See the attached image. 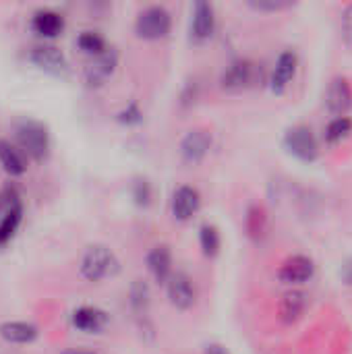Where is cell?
Segmentation results:
<instances>
[{
    "instance_id": "1",
    "label": "cell",
    "mask_w": 352,
    "mask_h": 354,
    "mask_svg": "<svg viewBox=\"0 0 352 354\" xmlns=\"http://www.w3.org/2000/svg\"><path fill=\"white\" fill-rule=\"evenodd\" d=\"M79 272L87 282H102L120 272V259L108 245L95 243L85 249Z\"/></svg>"
},
{
    "instance_id": "2",
    "label": "cell",
    "mask_w": 352,
    "mask_h": 354,
    "mask_svg": "<svg viewBox=\"0 0 352 354\" xmlns=\"http://www.w3.org/2000/svg\"><path fill=\"white\" fill-rule=\"evenodd\" d=\"M15 139L19 143V149L33 158L44 160L50 151V133L48 127L35 118H23L15 124Z\"/></svg>"
},
{
    "instance_id": "3",
    "label": "cell",
    "mask_w": 352,
    "mask_h": 354,
    "mask_svg": "<svg viewBox=\"0 0 352 354\" xmlns=\"http://www.w3.org/2000/svg\"><path fill=\"white\" fill-rule=\"evenodd\" d=\"M170 31H172V15L168 8L160 4L143 8L135 19V33L141 39L158 41V39L168 37Z\"/></svg>"
},
{
    "instance_id": "4",
    "label": "cell",
    "mask_w": 352,
    "mask_h": 354,
    "mask_svg": "<svg viewBox=\"0 0 352 354\" xmlns=\"http://www.w3.org/2000/svg\"><path fill=\"white\" fill-rule=\"evenodd\" d=\"M261 81V66L249 58L232 60L220 75V87L224 91H243Z\"/></svg>"
},
{
    "instance_id": "5",
    "label": "cell",
    "mask_w": 352,
    "mask_h": 354,
    "mask_svg": "<svg viewBox=\"0 0 352 354\" xmlns=\"http://www.w3.org/2000/svg\"><path fill=\"white\" fill-rule=\"evenodd\" d=\"M284 147L301 162H315L319 156V143L313 131L305 124H295L284 133Z\"/></svg>"
},
{
    "instance_id": "6",
    "label": "cell",
    "mask_w": 352,
    "mask_h": 354,
    "mask_svg": "<svg viewBox=\"0 0 352 354\" xmlns=\"http://www.w3.org/2000/svg\"><path fill=\"white\" fill-rule=\"evenodd\" d=\"M166 286V297L168 303L176 309V311H191L197 303V288L191 280L189 274L185 272H174Z\"/></svg>"
},
{
    "instance_id": "7",
    "label": "cell",
    "mask_w": 352,
    "mask_h": 354,
    "mask_svg": "<svg viewBox=\"0 0 352 354\" xmlns=\"http://www.w3.org/2000/svg\"><path fill=\"white\" fill-rule=\"evenodd\" d=\"M116 68H118V52L114 48H106L102 54L93 56L87 62L83 71V81L87 87H102L112 79Z\"/></svg>"
},
{
    "instance_id": "8",
    "label": "cell",
    "mask_w": 352,
    "mask_h": 354,
    "mask_svg": "<svg viewBox=\"0 0 352 354\" xmlns=\"http://www.w3.org/2000/svg\"><path fill=\"white\" fill-rule=\"evenodd\" d=\"M27 58L39 71L50 73V75H62L68 68V60H66L64 52L50 41H39V44L31 46Z\"/></svg>"
},
{
    "instance_id": "9",
    "label": "cell",
    "mask_w": 352,
    "mask_h": 354,
    "mask_svg": "<svg viewBox=\"0 0 352 354\" xmlns=\"http://www.w3.org/2000/svg\"><path fill=\"white\" fill-rule=\"evenodd\" d=\"M212 143H214L212 133L203 127H197V129L187 131V135L180 139L178 153H180L185 164L195 166V164H201L205 160V156L212 149Z\"/></svg>"
},
{
    "instance_id": "10",
    "label": "cell",
    "mask_w": 352,
    "mask_h": 354,
    "mask_svg": "<svg viewBox=\"0 0 352 354\" xmlns=\"http://www.w3.org/2000/svg\"><path fill=\"white\" fill-rule=\"evenodd\" d=\"M6 193H8L6 205H4V209L0 214V249L6 247L15 239V234H17L21 222H23V203H21V197H19L17 189L6 187Z\"/></svg>"
},
{
    "instance_id": "11",
    "label": "cell",
    "mask_w": 352,
    "mask_h": 354,
    "mask_svg": "<svg viewBox=\"0 0 352 354\" xmlns=\"http://www.w3.org/2000/svg\"><path fill=\"white\" fill-rule=\"evenodd\" d=\"M315 276V263L307 255H290L278 268V280L286 286H301Z\"/></svg>"
},
{
    "instance_id": "12",
    "label": "cell",
    "mask_w": 352,
    "mask_h": 354,
    "mask_svg": "<svg viewBox=\"0 0 352 354\" xmlns=\"http://www.w3.org/2000/svg\"><path fill=\"white\" fill-rule=\"evenodd\" d=\"M170 209H172L174 220H178V222L193 220L199 214V209H201V195H199V191L195 187H191V185H180L172 193Z\"/></svg>"
},
{
    "instance_id": "13",
    "label": "cell",
    "mask_w": 352,
    "mask_h": 354,
    "mask_svg": "<svg viewBox=\"0 0 352 354\" xmlns=\"http://www.w3.org/2000/svg\"><path fill=\"white\" fill-rule=\"evenodd\" d=\"M71 324L77 332H83V334H102L108 324H110V315L100 309V307H89V305H83V307H77L73 313H71Z\"/></svg>"
},
{
    "instance_id": "14",
    "label": "cell",
    "mask_w": 352,
    "mask_h": 354,
    "mask_svg": "<svg viewBox=\"0 0 352 354\" xmlns=\"http://www.w3.org/2000/svg\"><path fill=\"white\" fill-rule=\"evenodd\" d=\"M297 66H299V56H297L295 50H284L278 56V60L274 64V71L270 75V89L276 95L286 91V87L290 85V81L297 75Z\"/></svg>"
},
{
    "instance_id": "15",
    "label": "cell",
    "mask_w": 352,
    "mask_h": 354,
    "mask_svg": "<svg viewBox=\"0 0 352 354\" xmlns=\"http://www.w3.org/2000/svg\"><path fill=\"white\" fill-rule=\"evenodd\" d=\"M216 31V8L210 2H195L191 12V37L199 44L207 41Z\"/></svg>"
},
{
    "instance_id": "16",
    "label": "cell",
    "mask_w": 352,
    "mask_h": 354,
    "mask_svg": "<svg viewBox=\"0 0 352 354\" xmlns=\"http://www.w3.org/2000/svg\"><path fill=\"white\" fill-rule=\"evenodd\" d=\"M326 106L332 116H346L352 108V87L346 77H334L328 85Z\"/></svg>"
},
{
    "instance_id": "17",
    "label": "cell",
    "mask_w": 352,
    "mask_h": 354,
    "mask_svg": "<svg viewBox=\"0 0 352 354\" xmlns=\"http://www.w3.org/2000/svg\"><path fill=\"white\" fill-rule=\"evenodd\" d=\"M307 305H309V297L303 290L293 288V290L284 292L280 303H278V317H280V322L286 324V326L297 324L305 315Z\"/></svg>"
},
{
    "instance_id": "18",
    "label": "cell",
    "mask_w": 352,
    "mask_h": 354,
    "mask_svg": "<svg viewBox=\"0 0 352 354\" xmlns=\"http://www.w3.org/2000/svg\"><path fill=\"white\" fill-rule=\"evenodd\" d=\"M31 29L44 39H54L64 31V17L52 8H37L31 17Z\"/></svg>"
},
{
    "instance_id": "19",
    "label": "cell",
    "mask_w": 352,
    "mask_h": 354,
    "mask_svg": "<svg viewBox=\"0 0 352 354\" xmlns=\"http://www.w3.org/2000/svg\"><path fill=\"white\" fill-rule=\"evenodd\" d=\"M147 270L151 274V278L158 282V284H166L168 278L174 274L172 270V253L166 245H158L154 247L149 253H147Z\"/></svg>"
},
{
    "instance_id": "20",
    "label": "cell",
    "mask_w": 352,
    "mask_h": 354,
    "mask_svg": "<svg viewBox=\"0 0 352 354\" xmlns=\"http://www.w3.org/2000/svg\"><path fill=\"white\" fill-rule=\"evenodd\" d=\"M39 336L37 326L29 322H4L0 324V338L8 344H31Z\"/></svg>"
},
{
    "instance_id": "21",
    "label": "cell",
    "mask_w": 352,
    "mask_h": 354,
    "mask_svg": "<svg viewBox=\"0 0 352 354\" xmlns=\"http://www.w3.org/2000/svg\"><path fill=\"white\" fill-rule=\"evenodd\" d=\"M129 307L139 322H147L151 307V290L145 280H133L129 286Z\"/></svg>"
},
{
    "instance_id": "22",
    "label": "cell",
    "mask_w": 352,
    "mask_h": 354,
    "mask_svg": "<svg viewBox=\"0 0 352 354\" xmlns=\"http://www.w3.org/2000/svg\"><path fill=\"white\" fill-rule=\"evenodd\" d=\"M0 166L10 176H21L27 170L25 153L6 139H0Z\"/></svg>"
},
{
    "instance_id": "23",
    "label": "cell",
    "mask_w": 352,
    "mask_h": 354,
    "mask_svg": "<svg viewBox=\"0 0 352 354\" xmlns=\"http://www.w3.org/2000/svg\"><path fill=\"white\" fill-rule=\"evenodd\" d=\"M245 230L249 234V239H253L255 243L263 241V236L268 234V214L261 205H249L247 214H245Z\"/></svg>"
},
{
    "instance_id": "24",
    "label": "cell",
    "mask_w": 352,
    "mask_h": 354,
    "mask_svg": "<svg viewBox=\"0 0 352 354\" xmlns=\"http://www.w3.org/2000/svg\"><path fill=\"white\" fill-rule=\"evenodd\" d=\"M199 247L205 257H216L220 253L222 239H220V230L214 224H203L199 228Z\"/></svg>"
},
{
    "instance_id": "25",
    "label": "cell",
    "mask_w": 352,
    "mask_h": 354,
    "mask_svg": "<svg viewBox=\"0 0 352 354\" xmlns=\"http://www.w3.org/2000/svg\"><path fill=\"white\" fill-rule=\"evenodd\" d=\"M77 46L81 52L89 54L91 58L102 54L108 46H106V39L100 31H93V29H85L77 35Z\"/></svg>"
},
{
    "instance_id": "26",
    "label": "cell",
    "mask_w": 352,
    "mask_h": 354,
    "mask_svg": "<svg viewBox=\"0 0 352 354\" xmlns=\"http://www.w3.org/2000/svg\"><path fill=\"white\" fill-rule=\"evenodd\" d=\"M352 133V118L351 116H334L326 129H324V137L328 143H340L342 139H346Z\"/></svg>"
},
{
    "instance_id": "27",
    "label": "cell",
    "mask_w": 352,
    "mask_h": 354,
    "mask_svg": "<svg viewBox=\"0 0 352 354\" xmlns=\"http://www.w3.org/2000/svg\"><path fill=\"white\" fill-rule=\"evenodd\" d=\"M116 120H118L120 124L135 127V124H139V122L143 120V110L139 108L137 102H131V104H127V106L116 114Z\"/></svg>"
},
{
    "instance_id": "28",
    "label": "cell",
    "mask_w": 352,
    "mask_h": 354,
    "mask_svg": "<svg viewBox=\"0 0 352 354\" xmlns=\"http://www.w3.org/2000/svg\"><path fill=\"white\" fill-rule=\"evenodd\" d=\"M340 29H342V37H344V44L352 50V2L344 6L342 10V17H340Z\"/></svg>"
},
{
    "instance_id": "29",
    "label": "cell",
    "mask_w": 352,
    "mask_h": 354,
    "mask_svg": "<svg viewBox=\"0 0 352 354\" xmlns=\"http://www.w3.org/2000/svg\"><path fill=\"white\" fill-rule=\"evenodd\" d=\"M251 8L255 10H263V12H278V10H286L293 6V2H278V0H259V2H249Z\"/></svg>"
},
{
    "instance_id": "30",
    "label": "cell",
    "mask_w": 352,
    "mask_h": 354,
    "mask_svg": "<svg viewBox=\"0 0 352 354\" xmlns=\"http://www.w3.org/2000/svg\"><path fill=\"white\" fill-rule=\"evenodd\" d=\"M133 197L139 205H147L149 199H151V187L147 180H137L133 185Z\"/></svg>"
},
{
    "instance_id": "31",
    "label": "cell",
    "mask_w": 352,
    "mask_h": 354,
    "mask_svg": "<svg viewBox=\"0 0 352 354\" xmlns=\"http://www.w3.org/2000/svg\"><path fill=\"white\" fill-rule=\"evenodd\" d=\"M340 276H342V280H344L346 284H352V257L346 261V263H344V268H342Z\"/></svg>"
},
{
    "instance_id": "32",
    "label": "cell",
    "mask_w": 352,
    "mask_h": 354,
    "mask_svg": "<svg viewBox=\"0 0 352 354\" xmlns=\"http://www.w3.org/2000/svg\"><path fill=\"white\" fill-rule=\"evenodd\" d=\"M203 354H230L228 348H224L222 344H207Z\"/></svg>"
},
{
    "instance_id": "33",
    "label": "cell",
    "mask_w": 352,
    "mask_h": 354,
    "mask_svg": "<svg viewBox=\"0 0 352 354\" xmlns=\"http://www.w3.org/2000/svg\"><path fill=\"white\" fill-rule=\"evenodd\" d=\"M60 354H100V353H95V351H87V348H66V351H62Z\"/></svg>"
}]
</instances>
